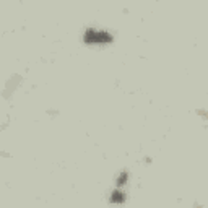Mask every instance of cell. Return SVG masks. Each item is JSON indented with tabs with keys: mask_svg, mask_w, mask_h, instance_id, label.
Returning <instances> with one entry per match:
<instances>
[{
	"mask_svg": "<svg viewBox=\"0 0 208 208\" xmlns=\"http://www.w3.org/2000/svg\"><path fill=\"white\" fill-rule=\"evenodd\" d=\"M112 36L109 33H104V31H96V29H86L85 33V42L88 44H104V42H111Z\"/></svg>",
	"mask_w": 208,
	"mask_h": 208,
	"instance_id": "cell-1",
	"label": "cell"
},
{
	"mask_svg": "<svg viewBox=\"0 0 208 208\" xmlns=\"http://www.w3.org/2000/svg\"><path fill=\"white\" fill-rule=\"evenodd\" d=\"M124 198H125V197H124L122 192H114L111 200H112V202H124Z\"/></svg>",
	"mask_w": 208,
	"mask_h": 208,
	"instance_id": "cell-2",
	"label": "cell"
},
{
	"mask_svg": "<svg viewBox=\"0 0 208 208\" xmlns=\"http://www.w3.org/2000/svg\"><path fill=\"white\" fill-rule=\"evenodd\" d=\"M127 177H129V174H127V172H122V174H120V177L117 179V184H119V185H124L125 181H127Z\"/></svg>",
	"mask_w": 208,
	"mask_h": 208,
	"instance_id": "cell-3",
	"label": "cell"
}]
</instances>
